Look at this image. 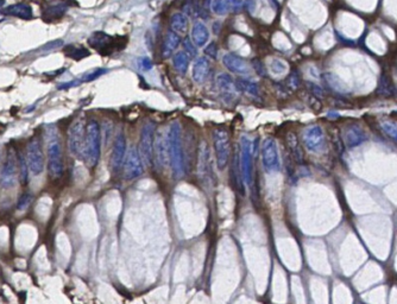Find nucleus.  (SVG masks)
Segmentation results:
<instances>
[{"mask_svg":"<svg viewBox=\"0 0 397 304\" xmlns=\"http://www.w3.org/2000/svg\"><path fill=\"white\" fill-rule=\"evenodd\" d=\"M262 162L265 171L276 172L281 169V159L276 142L273 138H267L262 147Z\"/></svg>","mask_w":397,"mask_h":304,"instance_id":"obj_11","label":"nucleus"},{"mask_svg":"<svg viewBox=\"0 0 397 304\" xmlns=\"http://www.w3.org/2000/svg\"><path fill=\"white\" fill-rule=\"evenodd\" d=\"M17 172H18V159L14 152H8L6 156L4 163H2L1 170H0V184L4 188L14 187L17 182Z\"/></svg>","mask_w":397,"mask_h":304,"instance_id":"obj_13","label":"nucleus"},{"mask_svg":"<svg viewBox=\"0 0 397 304\" xmlns=\"http://www.w3.org/2000/svg\"><path fill=\"white\" fill-rule=\"evenodd\" d=\"M198 179L206 191L213 188V170L210 160V150L206 142H201L198 153Z\"/></svg>","mask_w":397,"mask_h":304,"instance_id":"obj_5","label":"nucleus"},{"mask_svg":"<svg viewBox=\"0 0 397 304\" xmlns=\"http://www.w3.org/2000/svg\"><path fill=\"white\" fill-rule=\"evenodd\" d=\"M63 53L67 57L72 60L80 61L86 59L91 55V51L85 47H76V45H66L65 49H63Z\"/></svg>","mask_w":397,"mask_h":304,"instance_id":"obj_27","label":"nucleus"},{"mask_svg":"<svg viewBox=\"0 0 397 304\" xmlns=\"http://www.w3.org/2000/svg\"><path fill=\"white\" fill-rule=\"evenodd\" d=\"M381 127L388 136H390L394 141L397 142V124L390 120H384L381 123Z\"/></svg>","mask_w":397,"mask_h":304,"instance_id":"obj_32","label":"nucleus"},{"mask_svg":"<svg viewBox=\"0 0 397 304\" xmlns=\"http://www.w3.org/2000/svg\"><path fill=\"white\" fill-rule=\"evenodd\" d=\"M222 62H224L226 68L234 74L245 75L249 73V66H247L246 61L236 54H226L222 59Z\"/></svg>","mask_w":397,"mask_h":304,"instance_id":"obj_18","label":"nucleus"},{"mask_svg":"<svg viewBox=\"0 0 397 304\" xmlns=\"http://www.w3.org/2000/svg\"><path fill=\"white\" fill-rule=\"evenodd\" d=\"M209 74V62L206 57H198L193 66V80L197 83H203Z\"/></svg>","mask_w":397,"mask_h":304,"instance_id":"obj_20","label":"nucleus"},{"mask_svg":"<svg viewBox=\"0 0 397 304\" xmlns=\"http://www.w3.org/2000/svg\"><path fill=\"white\" fill-rule=\"evenodd\" d=\"M26 160L29 164L30 171L35 176L41 175L45 166V159L43 153V145H42L39 137H33L29 142L26 148Z\"/></svg>","mask_w":397,"mask_h":304,"instance_id":"obj_8","label":"nucleus"},{"mask_svg":"<svg viewBox=\"0 0 397 304\" xmlns=\"http://www.w3.org/2000/svg\"><path fill=\"white\" fill-rule=\"evenodd\" d=\"M168 151L174 176L177 178L182 177L185 175V156H183L182 130L177 121L173 123L168 131Z\"/></svg>","mask_w":397,"mask_h":304,"instance_id":"obj_1","label":"nucleus"},{"mask_svg":"<svg viewBox=\"0 0 397 304\" xmlns=\"http://www.w3.org/2000/svg\"><path fill=\"white\" fill-rule=\"evenodd\" d=\"M123 174L126 179H134L143 174V160L136 147H131L126 150L123 163Z\"/></svg>","mask_w":397,"mask_h":304,"instance_id":"obj_10","label":"nucleus"},{"mask_svg":"<svg viewBox=\"0 0 397 304\" xmlns=\"http://www.w3.org/2000/svg\"><path fill=\"white\" fill-rule=\"evenodd\" d=\"M67 10H68V6H67L66 4H63V2L50 5L43 10L42 18H43L44 22H51V20L60 19V18H62L63 16H65Z\"/></svg>","mask_w":397,"mask_h":304,"instance_id":"obj_24","label":"nucleus"},{"mask_svg":"<svg viewBox=\"0 0 397 304\" xmlns=\"http://www.w3.org/2000/svg\"><path fill=\"white\" fill-rule=\"evenodd\" d=\"M63 45V41L62 39H57V41H53V42H49L48 44L43 45V47L41 48V51H51V50H55L57 49V48H61Z\"/></svg>","mask_w":397,"mask_h":304,"instance_id":"obj_38","label":"nucleus"},{"mask_svg":"<svg viewBox=\"0 0 397 304\" xmlns=\"http://www.w3.org/2000/svg\"><path fill=\"white\" fill-rule=\"evenodd\" d=\"M80 154L90 168H96L99 163L101 154V131L96 120H90L86 124V135Z\"/></svg>","mask_w":397,"mask_h":304,"instance_id":"obj_2","label":"nucleus"},{"mask_svg":"<svg viewBox=\"0 0 397 304\" xmlns=\"http://www.w3.org/2000/svg\"><path fill=\"white\" fill-rule=\"evenodd\" d=\"M154 162L161 169H166L169 163V151H168V133L158 132L155 135Z\"/></svg>","mask_w":397,"mask_h":304,"instance_id":"obj_15","label":"nucleus"},{"mask_svg":"<svg viewBox=\"0 0 397 304\" xmlns=\"http://www.w3.org/2000/svg\"><path fill=\"white\" fill-rule=\"evenodd\" d=\"M170 25H172L173 31L176 33H185L188 29V17L181 12L174 13L170 18Z\"/></svg>","mask_w":397,"mask_h":304,"instance_id":"obj_26","label":"nucleus"},{"mask_svg":"<svg viewBox=\"0 0 397 304\" xmlns=\"http://www.w3.org/2000/svg\"><path fill=\"white\" fill-rule=\"evenodd\" d=\"M139 67L143 71H150L152 68V61L149 57H142L139 60Z\"/></svg>","mask_w":397,"mask_h":304,"instance_id":"obj_40","label":"nucleus"},{"mask_svg":"<svg viewBox=\"0 0 397 304\" xmlns=\"http://www.w3.org/2000/svg\"><path fill=\"white\" fill-rule=\"evenodd\" d=\"M180 42H181V38L180 36L177 35L175 31H169L167 33L166 38H164V43H163V55L166 57L170 56L174 51L176 50V48L179 47Z\"/></svg>","mask_w":397,"mask_h":304,"instance_id":"obj_25","label":"nucleus"},{"mask_svg":"<svg viewBox=\"0 0 397 304\" xmlns=\"http://www.w3.org/2000/svg\"><path fill=\"white\" fill-rule=\"evenodd\" d=\"M156 126L154 123H146L140 131L139 142V154L142 160L149 168H151L154 163V147H155Z\"/></svg>","mask_w":397,"mask_h":304,"instance_id":"obj_6","label":"nucleus"},{"mask_svg":"<svg viewBox=\"0 0 397 304\" xmlns=\"http://www.w3.org/2000/svg\"><path fill=\"white\" fill-rule=\"evenodd\" d=\"M204 54H206L208 57H210V59L213 60L216 59V56H218V48H216L215 42H212V43H209L206 48H204Z\"/></svg>","mask_w":397,"mask_h":304,"instance_id":"obj_37","label":"nucleus"},{"mask_svg":"<svg viewBox=\"0 0 397 304\" xmlns=\"http://www.w3.org/2000/svg\"><path fill=\"white\" fill-rule=\"evenodd\" d=\"M192 41L195 44V47H203L208 42L209 32L207 26L203 23L197 22L192 29Z\"/></svg>","mask_w":397,"mask_h":304,"instance_id":"obj_23","label":"nucleus"},{"mask_svg":"<svg viewBox=\"0 0 397 304\" xmlns=\"http://www.w3.org/2000/svg\"><path fill=\"white\" fill-rule=\"evenodd\" d=\"M127 43L126 37H112L106 32L97 31L88 38L90 47L102 56H108L117 50L124 49Z\"/></svg>","mask_w":397,"mask_h":304,"instance_id":"obj_3","label":"nucleus"},{"mask_svg":"<svg viewBox=\"0 0 397 304\" xmlns=\"http://www.w3.org/2000/svg\"><path fill=\"white\" fill-rule=\"evenodd\" d=\"M31 202H32L31 194H27V193L23 194L17 202V209L18 211H25L27 207L31 205Z\"/></svg>","mask_w":397,"mask_h":304,"instance_id":"obj_34","label":"nucleus"},{"mask_svg":"<svg viewBox=\"0 0 397 304\" xmlns=\"http://www.w3.org/2000/svg\"><path fill=\"white\" fill-rule=\"evenodd\" d=\"M252 150H253L252 141L247 136H243L242 139H240V157L238 158V162H239L242 178L250 188L252 187V181H253Z\"/></svg>","mask_w":397,"mask_h":304,"instance_id":"obj_7","label":"nucleus"},{"mask_svg":"<svg viewBox=\"0 0 397 304\" xmlns=\"http://www.w3.org/2000/svg\"><path fill=\"white\" fill-rule=\"evenodd\" d=\"M303 143L306 148L314 153H320L326 149V138L320 126L313 125L306 129L303 133Z\"/></svg>","mask_w":397,"mask_h":304,"instance_id":"obj_14","label":"nucleus"},{"mask_svg":"<svg viewBox=\"0 0 397 304\" xmlns=\"http://www.w3.org/2000/svg\"><path fill=\"white\" fill-rule=\"evenodd\" d=\"M106 72H107L106 69L97 68V69H94V71L86 73V74L84 75V77L81 78V81L82 82H91V81L96 80V78H98V77H100V76H102Z\"/></svg>","mask_w":397,"mask_h":304,"instance_id":"obj_33","label":"nucleus"},{"mask_svg":"<svg viewBox=\"0 0 397 304\" xmlns=\"http://www.w3.org/2000/svg\"><path fill=\"white\" fill-rule=\"evenodd\" d=\"M183 47H185V53L188 55L189 57H195L197 56V48H195V44L192 41V38L189 39V37L183 39Z\"/></svg>","mask_w":397,"mask_h":304,"instance_id":"obj_35","label":"nucleus"},{"mask_svg":"<svg viewBox=\"0 0 397 304\" xmlns=\"http://www.w3.org/2000/svg\"><path fill=\"white\" fill-rule=\"evenodd\" d=\"M216 84H218V88L220 89L221 94L226 99L233 98L234 92L238 90L236 87V82L233 81V78L228 74L219 75L218 78H216Z\"/></svg>","mask_w":397,"mask_h":304,"instance_id":"obj_21","label":"nucleus"},{"mask_svg":"<svg viewBox=\"0 0 397 304\" xmlns=\"http://www.w3.org/2000/svg\"><path fill=\"white\" fill-rule=\"evenodd\" d=\"M287 145H288L290 153H292L293 159L298 164H302L304 162V152L301 147V143L298 141V136L294 132H288L286 136Z\"/></svg>","mask_w":397,"mask_h":304,"instance_id":"obj_19","label":"nucleus"},{"mask_svg":"<svg viewBox=\"0 0 397 304\" xmlns=\"http://www.w3.org/2000/svg\"><path fill=\"white\" fill-rule=\"evenodd\" d=\"M252 63H253V66H255V71L257 72V74H259L261 76H263L264 73H265V68H264L263 63H262L261 61H258V60H253Z\"/></svg>","mask_w":397,"mask_h":304,"instance_id":"obj_41","label":"nucleus"},{"mask_svg":"<svg viewBox=\"0 0 397 304\" xmlns=\"http://www.w3.org/2000/svg\"><path fill=\"white\" fill-rule=\"evenodd\" d=\"M173 62L176 71L181 73V74H185V73L187 72L189 66V56L185 53V51H179V53L174 56Z\"/></svg>","mask_w":397,"mask_h":304,"instance_id":"obj_29","label":"nucleus"},{"mask_svg":"<svg viewBox=\"0 0 397 304\" xmlns=\"http://www.w3.org/2000/svg\"><path fill=\"white\" fill-rule=\"evenodd\" d=\"M125 154H126V141H125L124 133L120 132L114 141L111 156V168L114 172H117L121 169Z\"/></svg>","mask_w":397,"mask_h":304,"instance_id":"obj_16","label":"nucleus"},{"mask_svg":"<svg viewBox=\"0 0 397 304\" xmlns=\"http://www.w3.org/2000/svg\"><path fill=\"white\" fill-rule=\"evenodd\" d=\"M236 87L238 90H240V92L243 93H246V94H250V95L252 96H258L259 95V88L257 84L255 83V82L250 81V80H245V78H237L236 80Z\"/></svg>","mask_w":397,"mask_h":304,"instance_id":"obj_28","label":"nucleus"},{"mask_svg":"<svg viewBox=\"0 0 397 304\" xmlns=\"http://www.w3.org/2000/svg\"><path fill=\"white\" fill-rule=\"evenodd\" d=\"M4 4V0H0V6Z\"/></svg>","mask_w":397,"mask_h":304,"instance_id":"obj_43","label":"nucleus"},{"mask_svg":"<svg viewBox=\"0 0 397 304\" xmlns=\"http://www.w3.org/2000/svg\"><path fill=\"white\" fill-rule=\"evenodd\" d=\"M47 157L49 176L53 179H60L65 171V160H63L62 145L56 135H51L49 138Z\"/></svg>","mask_w":397,"mask_h":304,"instance_id":"obj_4","label":"nucleus"},{"mask_svg":"<svg viewBox=\"0 0 397 304\" xmlns=\"http://www.w3.org/2000/svg\"><path fill=\"white\" fill-rule=\"evenodd\" d=\"M213 142H214L215 157L218 168L224 170L227 165L228 158H230V135L224 129H215L213 131Z\"/></svg>","mask_w":397,"mask_h":304,"instance_id":"obj_9","label":"nucleus"},{"mask_svg":"<svg viewBox=\"0 0 397 304\" xmlns=\"http://www.w3.org/2000/svg\"><path fill=\"white\" fill-rule=\"evenodd\" d=\"M79 83H80V81H78V80L68 82V83H62V84H60V86H59V89H67V88L74 87V86L76 87V86H79Z\"/></svg>","mask_w":397,"mask_h":304,"instance_id":"obj_42","label":"nucleus"},{"mask_svg":"<svg viewBox=\"0 0 397 304\" xmlns=\"http://www.w3.org/2000/svg\"><path fill=\"white\" fill-rule=\"evenodd\" d=\"M212 11L218 16H224L228 10V0H212L210 2Z\"/></svg>","mask_w":397,"mask_h":304,"instance_id":"obj_31","label":"nucleus"},{"mask_svg":"<svg viewBox=\"0 0 397 304\" xmlns=\"http://www.w3.org/2000/svg\"><path fill=\"white\" fill-rule=\"evenodd\" d=\"M2 13L7 14V16L20 18V19L24 20H29L32 18V8L31 6L26 4H14L2 10Z\"/></svg>","mask_w":397,"mask_h":304,"instance_id":"obj_22","label":"nucleus"},{"mask_svg":"<svg viewBox=\"0 0 397 304\" xmlns=\"http://www.w3.org/2000/svg\"><path fill=\"white\" fill-rule=\"evenodd\" d=\"M17 159H18V171L20 174V179H22V183L25 185L29 182V164H27L26 157H24L22 153L17 154Z\"/></svg>","mask_w":397,"mask_h":304,"instance_id":"obj_30","label":"nucleus"},{"mask_svg":"<svg viewBox=\"0 0 397 304\" xmlns=\"http://www.w3.org/2000/svg\"><path fill=\"white\" fill-rule=\"evenodd\" d=\"M287 87L292 88V89H296L298 87V77L296 74H292L287 80Z\"/></svg>","mask_w":397,"mask_h":304,"instance_id":"obj_39","label":"nucleus"},{"mask_svg":"<svg viewBox=\"0 0 397 304\" xmlns=\"http://www.w3.org/2000/svg\"><path fill=\"white\" fill-rule=\"evenodd\" d=\"M368 136L364 132V130L358 125H350L344 131V142L347 148L353 149L362 145L366 142Z\"/></svg>","mask_w":397,"mask_h":304,"instance_id":"obj_17","label":"nucleus"},{"mask_svg":"<svg viewBox=\"0 0 397 304\" xmlns=\"http://www.w3.org/2000/svg\"><path fill=\"white\" fill-rule=\"evenodd\" d=\"M270 68H271V71H273L274 74H282V73H285V71H286L285 63L280 60H274L273 62H271Z\"/></svg>","mask_w":397,"mask_h":304,"instance_id":"obj_36","label":"nucleus"},{"mask_svg":"<svg viewBox=\"0 0 397 304\" xmlns=\"http://www.w3.org/2000/svg\"><path fill=\"white\" fill-rule=\"evenodd\" d=\"M85 135H86V125L84 120H75L68 130V150L73 156H78L81 153Z\"/></svg>","mask_w":397,"mask_h":304,"instance_id":"obj_12","label":"nucleus"}]
</instances>
